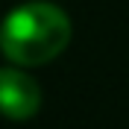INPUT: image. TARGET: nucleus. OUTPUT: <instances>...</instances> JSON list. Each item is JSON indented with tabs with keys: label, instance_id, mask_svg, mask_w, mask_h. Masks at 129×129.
<instances>
[{
	"label": "nucleus",
	"instance_id": "f03ea898",
	"mask_svg": "<svg viewBox=\"0 0 129 129\" xmlns=\"http://www.w3.org/2000/svg\"><path fill=\"white\" fill-rule=\"evenodd\" d=\"M41 106V88L29 73L18 68H0V114L9 120H29Z\"/></svg>",
	"mask_w": 129,
	"mask_h": 129
},
{
	"label": "nucleus",
	"instance_id": "f257e3e1",
	"mask_svg": "<svg viewBox=\"0 0 129 129\" xmlns=\"http://www.w3.org/2000/svg\"><path fill=\"white\" fill-rule=\"evenodd\" d=\"M71 18L56 3L32 0L12 9L0 24V50L21 68L47 64L68 47Z\"/></svg>",
	"mask_w": 129,
	"mask_h": 129
}]
</instances>
